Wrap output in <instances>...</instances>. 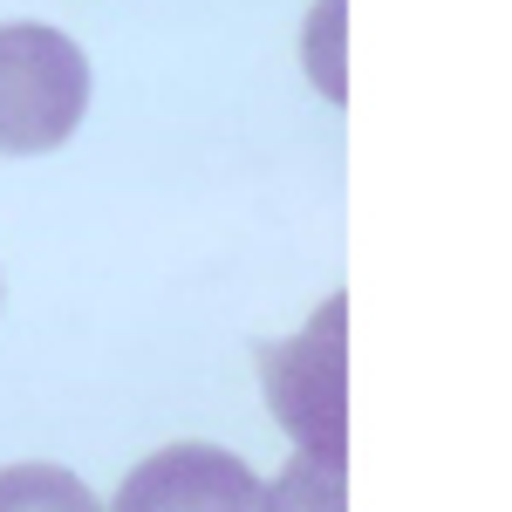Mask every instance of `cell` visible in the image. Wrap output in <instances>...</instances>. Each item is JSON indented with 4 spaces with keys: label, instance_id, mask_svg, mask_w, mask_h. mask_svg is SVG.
I'll return each instance as SVG.
<instances>
[{
    "label": "cell",
    "instance_id": "cell-1",
    "mask_svg": "<svg viewBox=\"0 0 512 512\" xmlns=\"http://www.w3.org/2000/svg\"><path fill=\"white\" fill-rule=\"evenodd\" d=\"M89 110V55L62 28H0V158H48Z\"/></svg>",
    "mask_w": 512,
    "mask_h": 512
},
{
    "label": "cell",
    "instance_id": "cell-2",
    "mask_svg": "<svg viewBox=\"0 0 512 512\" xmlns=\"http://www.w3.org/2000/svg\"><path fill=\"white\" fill-rule=\"evenodd\" d=\"M349 301H321L315 328H301L294 342H260L253 362L267 376V410L280 431L294 437V451L342 458L349 465Z\"/></svg>",
    "mask_w": 512,
    "mask_h": 512
},
{
    "label": "cell",
    "instance_id": "cell-3",
    "mask_svg": "<svg viewBox=\"0 0 512 512\" xmlns=\"http://www.w3.org/2000/svg\"><path fill=\"white\" fill-rule=\"evenodd\" d=\"M110 512H267V485L219 444H164L117 485Z\"/></svg>",
    "mask_w": 512,
    "mask_h": 512
},
{
    "label": "cell",
    "instance_id": "cell-4",
    "mask_svg": "<svg viewBox=\"0 0 512 512\" xmlns=\"http://www.w3.org/2000/svg\"><path fill=\"white\" fill-rule=\"evenodd\" d=\"M349 465L342 458H315V451H294L287 472L267 485V512H349Z\"/></svg>",
    "mask_w": 512,
    "mask_h": 512
},
{
    "label": "cell",
    "instance_id": "cell-5",
    "mask_svg": "<svg viewBox=\"0 0 512 512\" xmlns=\"http://www.w3.org/2000/svg\"><path fill=\"white\" fill-rule=\"evenodd\" d=\"M0 512H103V506L62 465H7L0 472Z\"/></svg>",
    "mask_w": 512,
    "mask_h": 512
}]
</instances>
